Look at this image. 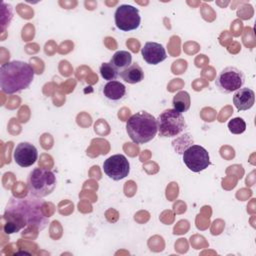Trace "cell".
Segmentation results:
<instances>
[{"instance_id":"cell-18","label":"cell","mask_w":256,"mask_h":256,"mask_svg":"<svg viewBox=\"0 0 256 256\" xmlns=\"http://www.w3.org/2000/svg\"><path fill=\"white\" fill-rule=\"evenodd\" d=\"M228 129L232 134H242L246 130V123L240 117H235L228 122Z\"/></svg>"},{"instance_id":"cell-3","label":"cell","mask_w":256,"mask_h":256,"mask_svg":"<svg viewBox=\"0 0 256 256\" xmlns=\"http://www.w3.org/2000/svg\"><path fill=\"white\" fill-rule=\"evenodd\" d=\"M157 119L146 111L133 114L126 122V132L136 144H145L157 134Z\"/></svg>"},{"instance_id":"cell-12","label":"cell","mask_w":256,"mask_h":256,"mask_svg":"<svg viewBox=\"0 0 256 256\" xmlns=\"http://www.w3.org/2000/svg\"><path fill=\"white\" fill-rule=\"evenodd\" d=\"M102 94L108 102L115 105L119 102H122L126 98L127 91L123 83L117 80H114V81H108L102 87Z\"/></svg>"},{"instance_id":"cell-6","label":"cell","mask_w":256,"mask_h":256,"mask_svg":"<svg viewBox=\"0 0 256 256\" xmlns=\"http://www.w3.org/2000/svg\"><path fill=\"white\" fill-rule=\"evenodd\" d=\"M245 83L244 73L233 66L222 69L215 80V85L221 93L229 94L240 89Z\"/></svg>"},{"instance_id":"cell-7","label":"cell","mask_w":256,"mask_h":256,"mask_svg":"<svg viewBox=\"0 0 256 256\" xmlns=\"http://www.w3.org/2000/svg\"><path fill=\"white\" fill-rule=\"evenodd\" d=\"M114 20L116 27L124 32L136 30L141 23L138 8L128 4H122L117 7L114 13Z\"/></svg>"},{"instance_id":"cell-16","label":"cell","mask_w":256,"mask_h":256,"mask_svg":"<svg viewBox=\"0 0 256 256\" xmlns=\"http://www.w3.org/2000/svg\"><path fill=\"white\" fill-rule=\"evenodd\" d=\"M191 100H190V95L187 91H179L178 93L175 94L172 100V105L173 109L177 110L180 113L188 111L190 108Z\"/></svg>"},{"instance_id":"cell-8","label":"cell","mask_w":256,"mask_h":256,"mask_svg":"<svg viewBox=\"0 0 256 256\" xmlns=\"http://www.w3.org/2000/svg\"><path fill=\"white\" fill-rule=\"evenodd\" d=\"M182 155L184 164L192 172H201L211 164L208 151L200 145H190Z\"/></svg>"},{"instance_id":"cell-14","label":"cell","mask_w":256,"mask_h":256,"mask_svg":"<svg viewBox=\"0 0 256 256\" xmlns=\"http://www.w3.org/2000/svg\"><path fill=\"white\" fill-rule=\"evenodd\" d=\"M119 76L129 84H136L144 79V71L138 63H132L119 73Z\"/></svg>"},{"instance_id":"cell-5","label":"cell","mask_w":256,"mask_h":256,"mask_svg":"<svg viewBox=\"0 0 256 256\" xmlns=\"http://www.w3.org/2000/svg\"><path fill=\"white\" fill-rule=\"evenodd\" d=\"M186 126L182 113L175 109H166L157 118V132L162 138L178 136Z\"/></svg>"},{"instance_id":"cell-1","label":"cell","mask_w":256,"mask_h":256,"mask_svg":"<svg viewBox=\"0 0 256 256\" xmlns=\"http://www.w3.org/2000/svg\"><path fill=\"white\" fill-rule=\"evenodd\" d=\"M44 205V200L31 194L25 197L12 196L2 216L3 231L6 234H13L25 228L45 229L49 224V218L43 212Z\"/></svg>"},{"instance_id":"cell-15","label":"cell","mask_w":256,"mask_h":256,"mask_svg":"<svg viewBox=\"0 0 256 256\" xmlns=\"http://www.w3.org/2000/svg\"><path fill=\"white\" fill-rule=\"evenodd\" d=\"M110 63L119 71H123L132 64V55L130 52L125 50H119L114 53L110 59Z\"/></svg>"},{"instance_id":"cell-10","label":"cell","mask_w":256,"mask_h":256,"mask_svg":"<svg viewBox=\"0 0 256 256\" xmlns=\"http://www.w3.org/2000/svg\"><path fill=\"white\" fill-rule=\"evenodd\" d=\"M13 158L15 163L20 167H30L36 162L38 151L33 144L29 142H21L16 146Z\"/></svg>"},{"instance_id":"cell-9","label":"cell","mask_w":256,"mask_h":256,"mask_svg":"<svg viewBox=\"0 0 256 256\" xmlns=\"http://www.w3.org/2000/svg\"><path fill=\"white\" fill-rule=\"evenodd\" d=\"M103 170L110 179L119 181L128 176L130 172V164L124 155L115 154L104 161Z\"/></svg>"},{"instance_id":"cell-17","label":"cell","mask_w":256,"mask_h":256,"mask_svg":"<svg viewBox=\"0 0 256 256\" xmlns=\"http://www.w3.org/2000/svg\"><path fill=\"white\" fill-rule=\"evenodd\" d=\"M99 72L101 77L106 81H114L119 76V71L110 62L102 63Z\"/></svg>"},{"instance_id":"cell-4","label":"cell","mask_w":256,"mask_h":256,"mask_svg":"<svg viewBox=\"0 0 256 256\" xmlns=\"http://www.w3.org/2000/svg\"><path fill=\"white\" fill-rule=\"evenodd\" d=\"M55 174L45 168H34L28 175L27 188L29 194L43 198L50 195L56 187Z\"/></svg>"},{"instance_id":"cell-2","label":"cell","mask_w":256,"mask_h":256,"mask_svg":"<svg viewBox=\"0 0 256 256\" xmlns=\"http://www.w3.org/2000/svg\"><path fill=\"white\" fill-rule=\"evenodd\" d=\"M34 79L32 66L24 61L13 60L0 67V87L3 93L15 94L27 89Z\"/></svg>"},{"instance_id":"cell-11","label":"cell","mask_w":256,"mask_h":256,"mask_svg":"<svg viewBox=\"0 0 256 256\" xmlns=\"http://www.w3.org/2000/svg\"><path fill=\"white\" fill-rule=\"evenodd\" d=\"M141 55L150 65H157L167 58L165 48L157 42H146L141 49Z\"/></svg>"},{"instance_id":"cell-13","label":"cell","mask_w":256,"mask_h":256,"mask_svg":"<svg viewBox=\"0 0 256 256\" xmlns=\"http://www.w3.org/2000/svg\"><path fill=\"white\" fill-rule=\"evenodd\" d=\"M255 93L251 88L241 87L233 95V103L238 111H245L254 105Z\"/></svg>"}]
</instances>
